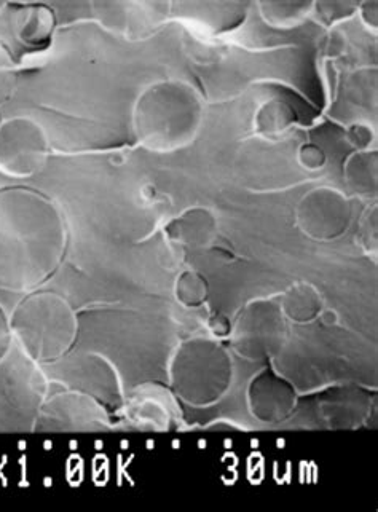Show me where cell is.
<instances>
[{"label":"cell","mask_w":378,"mask_h":512,"mask_svg":"<svg viewBox=\"0 0 378 512\" xmlns=\"http://www.w3.org/2000/svg\"><path fill=\"white\" fill-rule=\"evenodd\" d=\"M66 249L60 209L34 190H0V286L28 289L55 272Z\"/></svg>","instance_id":"cell-1"},{"label":"cell","mask_w":378,"mask_h":512,"mask_svg":"<svg viewBox=\"0 0 378 512\" xmlns=\"http://www.w3.org/2000/svg\"><path fill=\"white\" fill-rule=\"evenodd\" d=\"M203 119L205 103L197 88L184 80H158L134 101V138L152 152H174L197 139Z\"/></svg>","instance_id":"cell-2"},{"label":"cell","mask_w":378,"mask_h":512,"mask_svg":"<svg viewBox=\"0 0 378 512\" xmlns=\"http://www.w3.org/2000/svg\"><path fill=\"white\" fill-rule=\"evenodd\" d=\"M91 15L101 28L128 42L155 36L170 21L174 0H90Z\"/></svg>","instance_id":"cell-3"},{"label":"cell","mask_w":378,"mask_h":512,"mask_svg":"<svg viewBox=\"0 0 378 512\" xmlns=\"http://www.w3.org/2000/svg\"><path fill=\"white\" fill-rule=\"evenodd\" d=\"M50 141L44 127L31 117L0 122V168L16 178H26L44 166Z\"/></svg>","instance_id":"cell-4"},{"label":"cell","mask_w":378,"mask_h":512,"mask_svg":"<svg viewBox=\"0 0 378 512\" xmlns=\"http://www.w3.org/2000/svg\"><path fill=\"white\" fill-rule=\"evenodd\" d=\"M299 229L316 241L342 237L353 222V206L339 190L319 187L304 195L297 205Z\"/></svg>","instance_id":"cell-5"},{"label":"cell","mask_w":378,"mask_h":512,"mask_svg":"<svg viewBox=\"0 0 378 512\" xmlns=\"http://www.w3.org/2000/svg\"><path fill=\"white\" fill-rule=\"evenodd\" d=\"M193 353L197 358L187 361L190 375L182 382L186 388L187 399L200 404H208L221 396L227 388L230 375V364L224 351L211 342H200L193 345Z\"/></svg>","instance_id":"cell-6"},{"label":"cell","mask_w":378,"mask_h":512,"mask_svg":"<svg viewBox=\"0 0 378 512\" xmlns=\"http://www.w3.org/2000/svg\"><path fill=\"white\" fill-rule=\"evenodd\" d=\"M243 316L237 331L238 350L245 355H268L283 332L280 310L272 302H256Z\"/></svg>","instance_id":"cell-7"},{"label":"cell","mask_w":378,"mask_h":512,"mask_svg":"<svg viewBox=\"0 0 378 512\" xmlns=\"http://www.w3.org/2000/svg\"><path fill=\"white\" fill-rule=\"evenodd\" d=\"M170 237L189 248H206L217 233L214 214L206 208H192L170 225Z\"/></svg>","instance_id":"cell-8"},{"label":"cell","mask_w":378,"mask_h":512,"mask_svg":"<svg viewBox=\"0 0 378 512\" xmlns=\"http://www.w3.org/2000/svg\"><path fill=\"white\" fill-rule=\"evenodd\" d=\"M297 114L294 107L280 98L267 99L257 107L254 114V131L259 138L280 139L296 127Z\"/></svg>","instance_id":"cell-9"},{"label":"cell","mask_w":378,"mask_h":512,"mask_svg":"<svg viewBox=\"0 0 378 512\" xmlns=\"http://www.w3.org/2000/svg\"><path fill=\"white\" fill-rule=\"evenodd\" d=\"M315 0H257L265 24L275 29L299 28L313 15Z\"/></svg>","instance_id":"cell-10"},{"label":"cell","mask_w":378,"mask_h":512,"mask_svg":"<svg viewBox=\"0 0 378 512\" xmlns=\"http://www.w3.org/2000/svg\"><path fill=\"white\" fill-rule=\"evenodd\" d=\"M378 152L355 150L343 166V176L351 192L359 197H375L377 193Z\"/></svg>","instance_id":"cell-11"},{"label":"cell","mask_w":378,"mask_h":512,"mask_svg":"<svg viewBox=\"0 0 378 512\" xmlns=\"http://www.w3.org/2000/svg\"><path fill=\"white\" fill-rule=\"evenodd\" d=\"M55 29V16L50 8L44 5H29L21 8L16 15L15 31L24 45L40 47L47 45L52 39Z\"/></svg>","instance_id":"cell-12"},{"label":"cell","mask_w":378,"mask_h":512,"mask_svg":"<svg viewBox=\"0 0 378 512\" xmlns=\"http://www.w3.org/2000/svg\"><path fill=\"white\" fill-rule=\"evenodd\" d=\"M254 398H270L262 406L257 407L259 414H264V418L272 420L275 417H283L291 407L292 393L288 386L278 382L273 377H267L264 382L254 383ZM260 401V399H254Z\"/></svg>","instance_id":"cell-13"},{"label":"cell","mask_w":378,"mask_h":512,"mask_svg":"<svg viewBox=\"0 0 378 512\" xmlns=\"http://www.w3.org/2000/svg\"><path fill=\"white\" fill-rule=\"evenodd\" d=\"M361 0H315L313 15L327 29L348 21L356 16Z\"/></svg>","instance_id":"cell-14"},{"label":"cell","mask_w":378,"mask_h":512,"mask_svg":"<svg viewBox=\"0 0 378 512\" xmlns=\"http://www.w3.org/2000/svg\"><path fill=\"white\" fill-rule=\"evenodd\" d=\"M284 307L289 316H296L299 320L315 315L319 308V297L315 289L308 284H297L286 294Z\"/></svg>","instance_id":"cell-15"},{"label":"cell","mask_w":378,"mask_h":512,"mask_svg":"<svg viewBox=\"0 0 378 512\" xmlns=\"http://www.w3.org/2000/svg\"><path fill=\"white\" fill-rule=\"evenodd\" d=\"M16 87L15 63L12 55L4 45L0 44V106L12 98Z\"/></svg>","instance_id":"cell-16"},{"label":"cell","mask_w":378,"mask_h":512,"mask_svg":"<svg viewBox=\"0 0 378 512\" xmlns=\"http://www.w3.org/2000/svg\"><path fill=\"white\" fill-rule=\"evenodd\" d=\"M178 292L189 304H197L206 297V281L198 273H184L179 278Z\"/></svg>","instance_id":"cell-17"},{"label":"cell","mask_w":378,"mask_h":512,"mask_svg":"<svg viewBox=\"0 0 378 512\" xmlns=\"http://www.w3.org/2000/svg\"><path fill=\"white\" fill-rule=\"evenodd\" d=\"M347 141L355 150L371 149L375 141V131L367 123H353L347 128Z\"/></svg>","instance_id":"cell-18"},{"label":"cell","mask_w":378,"mask_h":512,"mask_svg":"<svg viewBox=\"0 0 378 512\" xmlns=\"http://www.w3.org/2000/svg\"><path fill=\"white\" fill-rule=\"evenodd\" d=\"M297 158H299L300 165L308 171H318L326 165L324 150L313 142H307V144L300 147Z\"/></svg>","instance_id":"cell-19"},{"label":"cell","mask_w":378,"mask_h":512,"mask_svg":"<svg viewBox=\"0 0 378 512\" xmlns=\"http://www.w3.org/2000/svg\"><path fill=\"white\" fill-rule=\"evenodd\" d=\"M347 37L335 28L329 29L323 42H321V52L329 60H335L347 52Z\"/></svg>","instance_id":"cell-20"},{"label":"cell","mask_w":378,"mask_h":512,"mask_svg":"<svg viewBox=\"0 0 378 512\" xmlns=\"http://www.w3.org/2000/svg\"><path fill=\"white\" fill-rule=\"evenodd\" d=\"M359 20L369 32L377 34L378 31V0H361L358 12Z\"/></svg>","instance_id":"cell-21"},{"label":"cell","mask_w":378,"mask_h":512,"mask_svg":"<svg viewBox=\"0 0 378 512\" xmlns=\"http://www.w3.org/2000/svg\"><path fill=\"white\" fill-rule=\"evenodd\" d=\"M361 240L366 246L367 251H375L377 248V209H372L364 217L363 227H361Z\"/></svg>","instance_id":"cell-22"},{"label":"cell","mask_w":378,"mask_h":512,"mask_svg":"<svg viewBox=\"0 0 378 512\" xmlns=\"http://www.w3.org/2000/svg\"><path fill=\"white\" fill-rule=\"evenodd\" d=\"M8 0H0V13L4 12V8L7 7Z\"/></svg>","instance_id":"cell-23"}]
</instances>
